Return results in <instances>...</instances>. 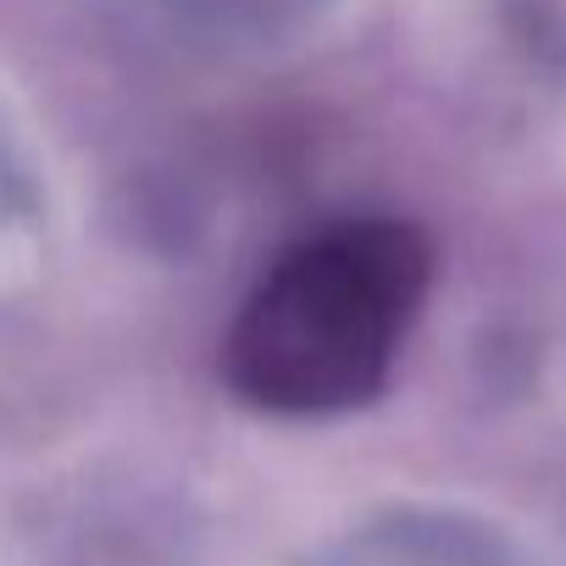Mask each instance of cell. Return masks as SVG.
<instances>
[{
    "instance_id": "cell-1",
    "label": "cell",
    "mask_w": 566,
    "mask_h": 566,
    "mask_svg": "<svg viewBox=\"0 0 566 566\" xmlns=\"http://www.w3.org/2000/svg\"><path fill=\"white\" fill-rule=\"evenodd\" d=\"M433 244L400 217H345L290 244L244 295L222 373L272 417H334L373 400L428 301Z\"/></svg>"
}]
</instances>
